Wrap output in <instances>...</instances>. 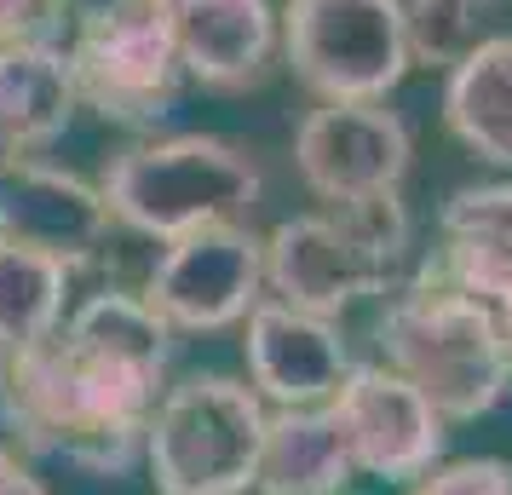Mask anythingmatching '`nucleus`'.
Segmentation results:
<instances>
[{"label":"nucleus","instance_id":"nucleus-22","mask_svg":"<svg viewBox=\"0 0 512 495\" xmlns=\"http://www.w3.org/2000/svg\"><path fill=\"white\" fill-rule=\"evenodd\" d=\"M0 495H47V484L29 472V461L0 438Z\"/></svg>","mask_w":512,"mask_h":495},{"label":"nucleus","instance_id":"nucleus-23","mask_svg":"<svg viewBox=\"0 0 512 495\" xmlns=\"http://www.w3.org/2000/svg\"><path fill=\"white\" fill-rule=\"evenodd\" d=\"M478 6H501V0H478Z\"/></svg>","mask_w":512,"mask_h":495},{"label":"nucleus","instance_id":"nucleus-11","mask_svg":"<svg viewBox=\"0 0 512 495\" xmlns=\"http://www.w3.org/2000/svg\"><path fill=\"white\" fill-rule=\"evenodd\" d=\"M110 231H116L110 202L81 173H64L35 156L0 162V242H18L75 277L98 260Z\"/></svg>","mask_w":512,"mask_h":495},{"label":"nucleus","instance_id":"nucleus-5","mask_svg":"<svg viewBox=\"0 0 512 495\" xmlns=\"http://www.w3.org/2000/svg\"><path fill=\"white\" fill-rule=\"evenodd\" d=\"M64 58L81 110L104 127H156L185 93L173 0H75Z\"/></svg>","mask_w":512,"mask_h":495},{"label":"nucleus","instance_id":"nucleus-19","mask_svg":"<svg viewBox=\"0 0 512 495\" xmlns=\"http://www.w3.org/2000/svg\"><path fill=\"white\" fill-rule=\"evenodd\" d=\"M478 0H403V47L409 70H455L478 47Z\"/></svg>","mask_w":512,"mask_h":495},{"label":"nucleus","instance_id":"nucleus-21","mask_svg":"<svg viewBox=\"0 0 512 495\" xmlns=\"http://www.w3.org/2000/svg\"><path fill=\"white\" fill-rule=\"evenodd\" d=\"M409 495H512V467L507 461H455V467H432Z\"/></svg>","mask_w":512,"mask_h":495},{"label":"nucleus","instance_id":"nucleus-6","mask_svg":"<svg viewBox=\"0 0 512 495\" xmlns=\"http://www.w3.org/2000/svg\"><path fill=\"white\" fill-rule=\"evenodd\" d=\"M265 398L231 375L173 380L150 415L144 461L162 495H248L265 444Z\"/></svg>","mask_w":512,"mask_h":495},{"label":"nucleus","instance_id":"nucleus-2","mask_svg":"<svg viewBox=\"0 0 512 495\" xmlns=\"http://www.w3.org/2000/svg\"><path fill=\"white\" fill-rule=\"evenodd\" d=\"M374 346L449 426L484 421L512 398V329L426 265L380 306Z\"/></svg>","mask_w":512,"mask_h":495},{"label":"nucleus","instance_id":"nucleus-20","mask_svg":"<svg viewBox=\"0 0 512 495\" xmlns=\"http://www.w3.org/2000/svg\"><path fill=\"white\" fill-rule=\"evenodd\" d=\"M75 0H0V52L6 47H64Z\"/></svg>","mask_w":512,"mask_h":495},{"label":"nucleus","instance_id":"nucleus-10","mask_svg":"<svg viewBox=\"0 0 512 495\" xmlns=\"http://www.w3.org/2000/svg\"><path fill=\"white\" fill-rule=\"evenodd\" d=\"M415 139L386 104H317L294 127V167L317 202L397 196Z\"/></svg>","mask_w":512,"mask_h":495},{"label":"nucleus","instance_id":"nucleus-4","mask_svg":"<svg viewBox=\"0 0 512 495\" xmlns=\"http://www.w3.org/2000/svg\"><path fill=\"white\" fill-rule=\"evenodd\" d=\"M98 190L116 225L167 248L208 225H248L265 179L242 144L213 139V133H173V139L121 150L104 167Z\"/></svg>","mask_w":512,"mask_h":495},{"label":"nucleus","instance_id":"nucleus-17","mask_svg":"<svg viewBox=\"0 0 512 495\" xmlns=\"http://www.w3.org/2000/svg\"><path fill=\"white\" fill-rule=\"evenodd\" d=\"M357 478L351 449L328 409H271L259 444L254 490L259 495H346Z\"/></svg>","mask_w":512,"mask_h":495},{"label":"nucleus","instance_id":"nucleus-8","mask_svg":"<svg viewBox=\"0 0 512 495\" xmlns=\"http://www.w3.org/2000/svg\"><path fill=\"white\" fill-rule=\"evenodd\" d=\"M144 306L173 334H219L265 300V242L248 225H208L167 242L144 277Z\"/></svg>","mask_w":512,"mask_h":495},{"label":"nucleus","instance_id":"nucleus-1","mask_svg":"<svg viewBox=\"0 0 512 495\" xmlns=\"http://www.w3.org/2000/svg\"><path fill=\"white\" fill-rule=\"evenodd\" d=\"M179 334L139 294H93L29 352L0 357V438L93 478L144 455Z\"/></svg>","mask_w":512,"mask_h":495},{"label":"nucleus","instance_id":"nucleus-16","mask_svg":"<svg viewBox=\"0 0 512 495\" xmlns=\"http://www.w3.org/2000/svg\"><path fill=\"white\" fill-rule=\"evenodd\" d=\"M443 127L466 156L512 167V35H484L443 81Z\"/></svg>","mask_w":512,"mask_h":495},{"label":"nucleus","instance_id":"nucleus-13","mask_svg":"<svg viewBox=\"0 0 512 495\" xmlns=\"http://www.w3.org/2000/svg\"><path fill=\"white\" fill-rule=\"evenodd\" d=\"M173 35L185 81L208 93H254L277 64L271 0H173Z\"/></svg>","mask_w":512,"mask_h":495},{"label":"nucleus","instance_id":"nucleus-3","mask_svg":"<svg viewBox=\"0 0 512 495\" xmlns=\"http://www.w3.org/2000/svg\"><path fill=\"white\" fill-rule=\"evenodd\" d=\"M403 260H409L403 196L323 202L317 213H294L265 236V288L282 306L334 323L351 306L392 294Z\"/></svg>","mask_w":512,"mask_h":495},{"label":"nucleus","instance_id":"nucleus-14","mask_svg":"<svg viewBox=\"0 0 512 495\" xmlns=\"http://www.w3.org/2000/svg\"><path fill=\"white\" fill-rule=\"evenodd\" d=\"M420 265L478 294L512 329V179L455 190L438 213V248Z\"/></svg>","mask_w":512,"mask_h":495},{"label":"nucleus","instance_id":"nucleus-12","mask_svg":"<svg viewBox=\"0 0 512 495\" xmlns=\"http://www.w3.org/2000/svg\"><path fill=\"white\" fill-rule=\"evenodd\" d=\"M242 323H248V340H242L248 380L271 409H323L351 375V352L328 317L294 311L265 294Z\"/></svg>","mask_w":512,"mask_h":495},{"label":"nucleus","instance_id":"nucleus-18","mask_svg":"<svg viewBox=\"0 0 512 495\" xmlns=\"http://www.w3.org/2000/svg\"><path fill=\"white\" fill-rule=\"evenodd\" d=\"M70 271L29 254L18 242H0V357L29 352L64 323Z\"/></svg>","mask_w":512,"mask_h":495},{"label":"nucleus","instance_id":"nucleus-7","mask_svg":"<svg viewBox=\"0 0 512 495\" xmlns=\"http://www.w3.org/2000/svg\"><path fill=\"white\" fill-rule=\"evenodd\" d=\"M277 41L317 104H386L409 75L403 0H282Z\"/></svg>","mask_w":512,"mask_h":495},{"label":"nucleus","instance_id":"nucleus-15","mask_svg":"<svg viewBox=\"0 0 512 495\" xmlns=\"http://www.w3.org/2000/svg\"><path fill=\"white\" fill-rule=\"evenodd\" d=\"M75 75L64 47H6L0 52V162L41 156L70 133Z\"/></svg>","mask_w":512,"mask_h":495},{"label":"nucleus","instance_id":"nucleus-9","mask_svg":"<svg viewBox=\"0 0 512 495\" xmlns=\"http://www.w3.org/2000/svg\"><path fill=\"white\" fill-rule=\"evenodd\" d=\"M351 449V467L386 478V484H420L443 461V415L420 398L409 380L386 363H351L340 392L323 403Z\"/></svg>","mask_w":512,"mask_h":495}]
</instances>
